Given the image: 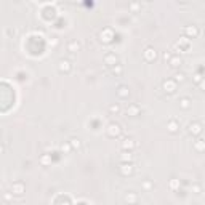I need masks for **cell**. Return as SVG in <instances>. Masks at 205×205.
I'll return each mask as SVG.
<instances>
[{
  "label": "cell",
  "mask_w": 205,
  "mask_h": 205,
  "mask_svg": "<svg viewBox=\"0 0 205 205\" xmlns=\"http://www.w3.org/2000/svg\"><path fill=\"white\" fill-rule=\"evenodd\" d=\"M106 135L109 136V138H119V136L122 135V125L117 124V122H111L106 128Z\"/></svg>",
  "instance_id": "cell-1"
},
{
  "label": "cell",
  "mask_w": 205,
  "mask_h": 205,
  "mask_svg": "<svg viewBox=\"0 0 205 205\" xmlns=\"http://www.w3.org/2000/svg\"><path fill=\"white\" fill-rule=\"evenodd\" d=\"M104 64L107 66V67H114V66H117L120 61H119V56H117V53H114V51H109V53H106L104 54Z\"/></svg>",
  "instance_id": "cell-2"
},
{
  "label": "cell",
  "mask_w": 205,
  "mask_h": 205,
  "mask_svg": "<svg viewBox=\"0 0 205 205\" xmlns=\"http://www.w3.org/2000/svg\"><path fill=\"white\" fill-rule=\"evenodd\" d=\"M176 87H178V84H176L173 79H167V80L162 82V90L168 95H173L176 91Z\"/></svg>",
  "instance_id": "cell-3"
},
{
  "label": "cell",
  "mask_w": 205,
  "mask_h": 205,
  "mask_svg": "<svg viewBox=\"0 0 205 205\" xmlns=\"http://www.w3.org/2000/svg\"><path fill=\"white\" fill-rule=\"evenodd\" d=\"M58 71L61 74H71L72 72V63L69 59H59L58 61Z\"/></svg>",
  "instance_id": "cell-4"
},
{
  "label": "cell",
  "mask_w": 205,
  "mask_h": 205,
  "mask_svg": "<svg viewBox=\"0 0 205 205\" xmlns=\"http://www.w3.org/2000/svg\"><path fill=\"white\" fill-rule=\"evenodd\" d=\"M119 173L122 176H131L135 173V165L133 163H120V167H119Z\"/></svg>",
  "instance_id": "cell-5"
},
{
  "label": "cell",
  "mask_w": 205,
  "mask_h": 205,
  "mask_svg": "<svg viewBox=\"0 0 205 205\" xmlns=\"http://www.w3.org/2000/svg\"><path fill=\"white\" fill-rule=\"evenodd\" d=\"M143 58H144V61H147V63L156 61V58H157V51H156V48H152V47H146L144 51H143Z\"/></svg>",
  "instance_id": "cell-6"
},
{
  "label": "cell",
  "mask_w": 205,
  "mask_h": 205,
  "mask_svg": "<svg viewBox=\"0 0 205 205\" xmlns=\"http://www.w3.org/2000/svg\"><path fill=\"white\" fill-rule=\"evenodd\" d=\"M187 133L191 136H199L202 133V124L200 122H191L187 125Z\"/></svg>",
  "instance_id": "cell-7"
},
{
  "label": "cell",
  "mask_w": 205,
  "mask_h": 205,
  "mask_svg": "<svg viewBox=\"0 0 205 205\" xmlns=\"http://www.w3.org/2000/svg\"><path fill=\"white\" fill-rule=\"evenodd\" d=\"M199 34H200V29H199L197 26H194V24L184 27V35H186V38H187V37H189V38H196V37H199Z\"/></svg>",
  "instance_id": "cell-8"
},
{
  "label": "cell",
  "mask_w": 205,
  "mask_h": 205,
  "mask_svg": "<svg viewBox=\"0 0 205 205\" xmlns=\"http://www.w3.org/2000/svg\"><path fill=\"white\" fill-rule=\"evenodd\" d=\"M125 114H127L128 117H138V115L141 114V106H140V104H136V103L128 104V107H127Z\"/></svg>",
  "instance_id": "cell-9"
},
{
  "label": "cell",
  "mask_w": 205,
  "mask_h": 205,
  "mask_svg": "<svg viewBox=\"0 0 205 205\" xmlns=\"http://www.w3.org/2000/svg\"><path fill=\"white\" fill-rule=\"evenodd\" d=\"M24 191H26V186H24L23 181L11 183V194H13V196H23Z\"/></svg>",
  "instance_id": "cell-10"
},
{
  "label": "cell",
  "mask_w": 205,
  "mask_h": 205,
  "mask_svg": "<svg viewBox=\"0 0 205 205\" xmlns=\"http://www.w3.org/2000/svg\"><path fill=\"white\" fill-rule=\"evenodd\" d=\"M120 147H122V151H127V152H131L133 149L136 147V143L133 138H125L124 141L120 143Z\"/></svg>",
  "instance_id": "cell-11"
},
{
  "label": "cell",
  "mask_w": 205,
  "mask_h": 205,
  "mask_svg": "<svg viewBox=\"0 0 205 205\" xmlns=\"http://www.w3.org/2000/svg\"><path fill=\"white\" fill-rule=\"evenodd\" d=\"M112 37H114L112 29H109V27H106L104 31L100 32V40H101V42H104V44H109L112 40Z\"/></svg>",
  "instance_id": "cell-12"
},
{
  "label": "cell",
  "mask_w": 205,
  "mask_h": 205,
  "mask_svg": "<svg viewBox=\"0 0 205 205\" xmlns=\"http://www.w3.org/2000/svg\"><path fill=\"white\" fill-rule=\"evenodd\" d=\"M124 200L128 203V205H135L138 202V194L135 192V191H127L125 196H124Z\"/></svg>",
  "instance_id": "cell-13"
},
{
  "label": "cell",
  "mask_w": 205,
  "mask_h": 205,
  "mask_svg": "<svg viewBox=\"0 0 205 205\" xmlns=\"http://www.w3.org/2000/svg\"><path fill=\"white\" fill-rule=\"evenodd\" d=\"M115 93H117V96H119L120 100H127V98L130 96V90H128L127 85H119L117 90H115Z\"/></svg>",
  "instance_id": "cell-14"
},
{
  "label": "cell",
  "mask_w": 205,
  "mask_h": 205,
  "mask_svg": "<svg viewBox=\"0 0 205 205\" xmlns=\"http://www.w3.org/2000/svg\"><path fill=\"white\" fill-rule=\"evenodd\" d=\"M178 104H180V107L183 109V111H189L191 106H192V100H191L189 96H183V98L178 100Z\"/></svg>",
  "instance_id": "cell-15"
},
{
  "label": "cell",
  "mask_w": 205,
  "mask_h": 205,
  "mask_svg": "<svg viewBox=\"0 0 205 205\" xmlns=\"http://www.w3.org/2000/svg\"><path fill=\"white\" fill-rule=\"evenodd\" d=\"M167 130L170 131V133H176L180 130V120H176V119H170L168 122H167Z\"/></svg>",
  "instance_id": "cell-16"
},
{
  "label": "cell",
  "mask_w": 205,
  "mask_h": 205,
  "mask_svg": "<svg viewBox=\"0 0 205 205\" xmlns=\"http://www.w3.org/2000/svg\"><path fill=\"white\" fill-rule=\"evenodd\" d=\"M80 48H82V44L79 40H69V42H67V51L75 53V51H80Z\"/></svg>",
  "instance_id": "cell-17"
},
{
  "label": "cell",
  "mask_w": 205,
  "mask_h": 205,
  "mask_svg": "<svg viewBox=\"0 0 205 205\" xmlns=\"http://www.w3.org/2000/svg\"><path fill=\"white\" fill-rule=\"evenodd\" d=\"M120 162L122 163H133V160H135V156L131 154V152H127V151H124L120 154Z\"/></svg>",
  "instance_id": "cell-18"
},
{
  "label": "cell",
  "mask_w": 205,
  "mask_h": 205,
  "mask_svg": "<svg viewBox=\"0 0 205 205\" xmlns=\"http://www.w3.org/2000/svg\"><path fill=\"white\" fill-rule=\"evenodd\" d=\"M194 151L196 152H205V140L203 138H197L194 141Z\"/></svg>",
  "instance_id": "cell-19"
},
{
  "label": "cell",
  "mask_w": 205,
  "mask_h": 205,
  "mask_svg": "<svg viewBox=\"0 0 205 205\" xmlns=\"http://www.w3.org/2000/svg\"><path fill=\"white\" fill-rule=\"evenodd\" d=\"M168 64H170V67H173V69H178V67L183 64V59L178 56V54H175V56H172V59L168 61Z\"/></svg>",
  "instance_id": "cell-20"
},
{
  "label": "cell",
  "mask_w": 205,
  "mask_h": 205,
  "mask_svg": "<svg viewBox=\"0 0 205 205\" xmlns=\"http://www.w3.org/2000/svg\"><path fill=\"white\" fill-rule=\"evenodd\" d=\"M111 74L114 75V77H122V74H124V64H117V66H114V67H111Z\"/></svg>",
  "instance_id": "cell-21"
},
{
  "label": "cell",
  "mask_w": 205,
  "mask_h": 205,
  "mask_svg": "<svg viewBox=\"0 0 205 205\" xmlns=\"http://www.w3.org/2000/svg\"><path fill=\"white\" fill-rule=\"evenodd\" d=\"M69 144H71V147H72V149H77V151L82 147V141H80V138H75V136L69 140Z\"/></svg>",
  "instance_id": "cell-22"
},
{
  "label": "cell",
  "mask_w": 205,
  "mask_h": 205,
  "mask_svg": "<svg viewBox=\"0 0 205 205\" xmlns=\"http://www.w3.org/2000/svg\"><path fill=\"white\" fill-rule=\"evenodd\" d=\"M173 80L176 82V84H183V82L186 80V74H184V72H176V74L173 75Z\"/></svg>",
  "instance_id": "cell-23"
},
{
  "label": "cell",
  "mask_w": 205,
  "mask_h": 205,
  "mask_svg": "<svg viewBox=\"0 0 205 205\" xmlns=\"http://www.w3.org/2000/svg\"><path fill=\"white\" fill-rule=\"evenodd\" d=\"M40 163H42L44 167L50 165V163H51V159H50V156H48V154H42V156H40Z\"/></svg>",
  "instance_id": "cell-24"
},
{
  "label": "cell",
  "mask_w": 205,
  "mask_h": 205,
  "mask_svg": "<svg viewBox=\"0 0 205 205\" xmlns=\"http://www.w3.org/2000/svg\"><path fill=\"white\" fill-rule=\"evenodd\" d=\"M120 111H122V109H120V106H119V104H111V106H109V112H111L112 115L120 114Z\"/></svg>",
  "instance_id": "cell-25"
},
{
  "label": "cell",
  "mask_w": 205,
  "mask_h": 205,
  "mask_svg": "<svg viewBox=\"0 0 205 205\" xmlns=\"http://www.w3.org/2000/svg\"><path fill=\"white\" fill-rule=\"evenodd\" d=\"M178 184H180V180H175V178L170 180V189H172V191H175L176 187H178Z\"/></svg>",
  "instance_id": "cell-26"
},
{
  "label": "cell",
  "mask_w": 205,
  "mask_h": 205,
  "mask_svg": "<svg viewBox=\"0 0 205 205\" xmlns=\"http://www.w3.org/2000/svg\"><path fill=\"white\" fill-rule=\"evenodd\" d=\"M151 187H154V184H152L151 181H149V180H146V181L143 183V189H144V191H149Z\"/></svg>",
  "instance_id": "cell-27"
},
{
  "label": "cell",
  "mask_w": 205,
  "mask_h": 205,
  "mask_svg": "<svg viewBox=\"0 0 205 205\" xmlns=\"http://www.w3.org/2000/svg\"><path fill=\"white\" fill-rule=\"evenodd\" d=\"M61 151H63V152H64V151H66V152H69V151H72V147H71L69 143H67V144H63V146H61Z\"/></svg>",
  "instance_id": "cell-28"
},
{
  "label": "cell",
  "mask_w": 205,
  "mask_h": 205,
  "mask_svg": "<svg viewBox=\"0 0 205 205\" xmlns=\"http://www.w3.org/2000/svg\"><path fill=\"white\" fill-rule=\"evenodd\" d=\"M58 44H59V40H58L56 37H51V38H50V45H51V47H58Z\"/></svg>",
  "instance_id": "cell-29"
},
{
  "label": "cell",
  "mask_w": 205,
  "mask_h": 205,
  "mask_svg": "<svg viewBox=\"0 0 205 205\" xmlns=\"http://www.w3.org/2000/svg\"><path fill=\"white\" fill-rule=\"evenodd\" d=\"M202 80H203V77H202L200 74H194V82H196V84H197V85L200 84V82H202Z\"/></svg>",
  "instance_id": "cell-30"
},
{
  "label": "cell",
  "mask_w": 205,
  "mask_h": 205,
  "mask_svg": "<svg viewBox=\"0 0 205 205\" xmlns=\"http://www.w3.org/2000/svg\"><path fill=\"white\" fill-rule=\"evenodd\" d=\"M172 56H173V54H172L170 51H165V53H163V59H165V61H170Z\"/></svg>",
  "instance_id": "cell-31"
},
{
  "label": "cell",
  "mask_w": 205,
  "mask_h": 205,
  "mask_svg": "<svg viewBox=\"0 0 205 205\" xmlns=\"http://www.w3.org/2000/svg\"><path fill=\"white\" fill-rule=\"evenodd\" d=\"M192 191H194L196 194H200V184H194V186H192Z\"/></svg>",
  "instance_id": "cell-32"
},
{
  "label": "cell",
  "mask_w": 205,
  "mask_h": 205,
  "mask_svg": "<svg viewBox=\"0 0 205 205\" xmlns=\"http://www.w3.org/2000/svg\"><path fill=\"white\" fill-rule=\"evenodd\" d=\"M199 87H200V90H203V91H205V77H203V80L200 82V84H199Z\"/></svg>",
  "instance_id": "cell-33"
},
{
  "label": "cell",
  "mask_w": 205,
  "mask_h": 205,
  "mask_svg": "<svg viewBox=\"0 0 205 205\" xmlns=\"http://www.w3.org/2000/svg\"><path fill=\"white\" fill-rule=\"evenodd\" d=\"M5 199H7V200H11L13 197H11V194H10V192H5Z\"/></svg>",
  "instance_id": "cell-34"
},
{
  "label": "cell",
  "mask_w": 205,
  "mask_h": 205,
  "mask_svg": "<svg viewBox=\"0 0 205 205\" xmlns=\"http://www.w3.org/2000/svg\"><path fill=\"white\" fill-rule=\"evenodd\" d=\"M7 32H8L10 35H15V34H16V31H15V29H8Z\"/></svg>",
  "instance_id": "cell-35"
}]
</instances>
